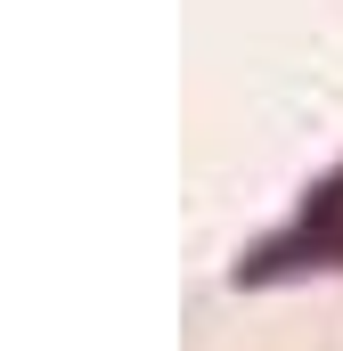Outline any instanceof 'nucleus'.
Returning <instances> with one entry per match:
<instances>
[{
	"label": "nucleus",
	"mask_w": 343,
	"mask_h": 351,
	"mask_svg": "<svg viewBox=\"0 0 343 351\" xmlns=\"http://www.w3.org/2000/svg\"><path fill=\"white\" fill-rule=\"evenodd\" d=\"M335 262H343V172L319 180L311 204L294 213V229H278L237 278H254V286H261V278H286V269H335Z\"/></svg>",
	"instance_id": "obj_1"
}]
</instances>
